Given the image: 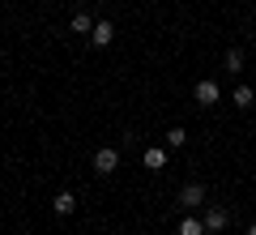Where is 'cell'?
I'll use <instances>...</instances> for the list:
<instances>
[{
    "label": "cell",
    "instance_id": "10",
    "mask_svg": "<svg viewBox=\"0 0 256 235\" xmlns=\"http://www.w3.org/2000/svg\"><path fill=\"white\" fill-rule=\"evenodd\" d=\"M184 141H188V133H184L180 124H175V128H166V145H171V150H184Z\"/></svg>",
    "mask_w": 256,
    "mask_h": 235
},
{
    "label": "cell",
    "instance_id": "3",
    "mask_svg": "<svg viewBox=\"0 0 256 235\" xmlns=\"http://www.w3.org/2000/svg\"><path fill=\"white\" fill-rule=\"evenodd\" d=\"M205 205V184H184L180 188V209H201Z\"/></svg>",
    "mask_w": 256,
    "mask_h": 235
},
{
    "label": "cell",
    "instance_id": "1",
    "mask_svg": "<svg viewBox=\"0 0 256 235\" xmlns=\"http://www.w3.org/2000/svg\"><path fill=\"white\" fill-rule=\"evenodd\" d=\"M120 167V150L116 145H102V150H94V171L98 175H111Z\"/></svg>",
    "mask_w": 256,
    "mask_h": 235
},
{
    "label": "cell",
    "instance_id": "9",
    "mask_svg": "<svg viewBox=\"0 0 256 235\" xmlns=\"http://www.w3.org/2000/svg\"><path fill=\"white\" fill-rule=\"evenodd\" d=\"M94 30V18L90 13H73V35H90Z\"/></svg>",
    "mask_w": 256,
    "mask_h": 235
},
{
    "label": "cell",
    "instance_id": "7",
    "mask_svg": "<svg viewBox=\"0 0 256 235\" xmlns=\"http://www.w3.org/2000/svg\"><path fill=\"white\" fill-rule=\"evenodd\" d=\"M146 167H150V171H162V167H166V150H158V145H146Z\"/></svg>",
    "mask_w": 256,
    "mask_h": 235
},
{
    "label": "cell",
    "instance_id": "11",
    "mask_svg": "<svg viewBox=\"0 0 256 235\" xmlns=\"http://www.w3.org/2000/svg\"><path fill=\"white\" fill-rule=\"evenodd\" d=\"M180 235H205V222H201V218H184V222H180Z\"/></svg>",
    "mask_w": 256,
    "mask_h": 235
},
{
    "label": "cell",
    "instance_id": "2",
    "mask_svg": "<svg viewBox=\"0 0 256 235\" xmlns=\"http://www.w3.org/2000/svg\"><path fill=\"white\" fill-rule=\"evenodd\" d=\"M192 99H196V107H214V103L222 99V90H218V82H214V77H205V82H196Z\"/></svg>",
    "mask_w": 256,
    "mask_h": 235
},
{
    "label": "cell",
    "instance_id": "5",
    "mask_svg": "<svg viewBox=\"0 0 256 235\" xmlns=\"http://www.w3.org/2000/svg\"><path fill=\"white\" fill-rule=\"evenodd\" d=\"M111 39H116L111 22H94V30H90V43H94V47H111Z\"/></svg>",
    "mask_w": 256,
    "mask_h": 235
},
{
    "label": "cell",
    "instance_id": "13",
    "mask_svg": "<svg viewBox=\"0 0 256 235\" xmlns=\"http://www.w3.org/2000/svg\"><path fill=\"white\" fill-rule=\"evenodd\" d=\"M248 235H256V222H252V226H248Z\"/></svg>",
    "mask_w": 256,
    "mask_h": 235
},
{
    "label": "cell",
    "instance_id": "6",
    "mask_svg": "<svg viewBox=\"0 0 256 235\" xmlns=\"http://www.w3.org/2000/svg\"><path fill=\"white\" fill-rule=\"evenodd\" d=\"M52 209H56V214H60V218H68V214H73V209H77V197H73V192H56Z\"/></svg>",
    "mask_w": 256,
    "mask_h": 235
},
{
    "label": "cell",
    "instance_id": "8",
    "mask_svg": "<svg viewBox=\"0 0 256 235\" xmlns=\"http://www.w3.org/2000/svg\"><path fill=\"white\" fill-rule=\"evenodd\" d=\"M230 99H235V107H252V103H256V90H252V86H235V94H230Z\"/></svg>",
    "mask_w": 256,
    "mask_h": 235
},
{
    "label": "cell",
    "instance_id": "12",
    "mask_svg": "<svg viewBox=\"0 0 256 235\" xmlns=\"http://www.w3.org/2000/svg\"><path fill=\"white\" fill-rule=\"evenodd\" d=\"M239 69H244V52L230 47V52H226V73H239Z\"/></svg>",
    "mask_w": 256,
    "mask_h": 235
},
{
    "label": "cell",
    "instance_id": "4",
    "mask_svg": "<svg viewBox=\"0 0 256 235\" xmlns=\"http://www.w3.org/2000/svg\"><path fill=\"white\" fill-rule=\"evenodd\" d=\"M201 222H205V231H214V235H218V231H226L230 214H226L222 205H210V209H205V218H201Z\"/></svg>",
    "mask_w": 256,
    "mask_h": 235
}]
</instances>
